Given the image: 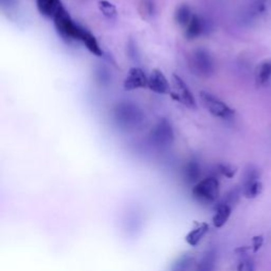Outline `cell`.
Returning <instances> with one entry per match:
<instances>
[{
    "mask_svg": "<svg viewBox=\"0 0 271 271\" xmlns=\"http://www.w3.org/2000/svg\"><path fill=\"white\" fill-rule=\"evenodd\" d=\"M114 119L120 128L129 131L140 127L143 124L145 117L137 105L122 102L115 107Z\"/></svg>",
    "mask_w": 271,
    "mask_h": 271,
    "instance_id": "obj_1",
    "label": "cell"
},
{
    "mask_svg": "<svg viewBox=\"0 0 271 271\" xmlns=\"http://www.w3.org/2000/svg\"><path fill=\"white\" fill-rule=\"evenodd\" d=\"M52 19L58 33L64 39L69 40V42L70 40H77V42H79L80 36H82V33L85 28L80 26L72 19L69 12L66 10L63 5L60 7Z\"/></svg>",
    "mask_w": 271,
    "mask_h": 271,
    "instance_id": "obj_2",
    "label": "cell"
},
{
    "mask_svg": "<svg viewBox=\"0 0 271 271\" xmlns=\"http://www.w3.org/2000/svg\"><path fill=\"white\" fill-rule=\"evenodd\" d=\"M220 181L214 176L199 180L192 188V196L194 200L201 205L209 206L218 200L220 196Z\"/></svg>",
    "mask_w": 271,
    "mask_h": 271,
    "instance_id": "obj_3",
    "label": "cell"
},
{
    "mask_svg": "<svg viewBox=\"0 0 271 271\" xmlns=\"http://www.w3.org/2000/svg\"><path fill=\"white\" fill-rule=\"evenodd\" d=\"M188 67L192 73L200 77H209L215 71V63L206 49H195L188 56Z\"/></svg>",
    "mask_w": 271,
    "mask_h": 271,
    "instance_id": "obj_4",
    "label": "cell"
},
{
    "mask_svg": "<svg viewBox=\"0 0 271 271\" xmlns=\"http://www.w3.org/2000/svg\"><path fill=\"white\" fill-rule=\"evenodd\" d=\"M199 97L203 107L212 116L223 120H231L234 117L235 112L232 108L220 98L214 96L213 93H210L208 91H201L199 93Z\"/></svg>",
    "mask_w": 271,
    "mask_h": 271,
    "instance_id": "obj_5",
    "label": "cell"
},
{
    "mask_svg": "<svg viewBox=\"0 0 271 271\" xmlns=\"http://www.w3.org/2000/svg\"><path fill=\"white\" fill-rule=\"evenodd\" d=\"M170 96L187 108H196V100L193 92L189 89L183 78L178 74L172 75V90Z\"/></svg>",
    "mask_w": 271,
    "mask_h": 271,
    "instance_id": "obj_6",
    "label": "cell"
},
{
    "mask_svg": "<svg viewBox=\"0 0 271 271\" xmlns=\"http://www.w3.org/2000/svg\"><path fill=\"white\" fill-rule=\"evenodd\" d=\"M150 139L158 147H167L174 141V130L167 119H161L150 132Z\"/></svg>",
    "mask_w": 271,
    "mask_h": 271,
    "instance_id": "obj_7",
    "label": "cell"
},
{
    "mask_svg": "<svg viewBox=\"0 0 271 271\" xmlns=\"http://www.w3.org/2000/svg\"><path fill=\"white\" fill-rule=\"evenodd\" d=\"M262 183L260 181V173L259 170L249 167L243 174L242 178V186H241V193L242 195L253 199L259 196L262 192Z\"/></svg>",
    "mask_w": 271,
    "mask_h": 271,
    "instance_id": "obj_8",
    "label": "cell"
},
{
    "mask_svg": "<svg viewBox=\"0 0 271 271\" xmlns=\"http://www.w3.org/2000/svg\"><path fill=\"white\" fill-rule=\"evenodd\" d=\"M148 83V75L140 67H132L129 69L123 83L126 91H132L141 88H146Z\"/></svg>",
    "mask_w": 271,
    "mask_h": 271,
    "instance_id": "obj_9",
    "label": "cell"
},
{
    "mask_svg": "<svg viewBox=\"0 0 271 271\" xmlns=\"http://www.w3.org/2000/svg\"><path fill=\"white\" fill-rule=\"evenodd\" d=\"M147 88L158 94H170L172 90L169 79L159 69H153L148 75Z\"/></svg>",
    "mask_w": 271,
    "mask_h": 271,
    "instance_id": "obj_10",
    "label": "cell"
},
{
    "mask_svg": "<svg viewBox=\"0 0 271 271\" xmlns=\"http://www.w3.org/2000/svg\"><path fill=\"white\" fill-rule=\"evenodd\" d=\"M206 31V21L203 20V18L201 16H199L198 14H195L187 23V25L183 29V33H184V37L188 40H193L198 38L199 36H201L203 33Z\"/></svg>",
    "mask_w": 271,
    "mask_h": 271,
    "instance_id": "obj_11",
    "label": "cell"
},
{
    "mask_svg": "<svg viewBox=\"0 0 271 271\" xmlns=\"http://www.w3.org/2000/svg\"><path fill=\"white\" fill-rule=\"evenodd\" d=\"M231 213H232L231 205H229V203H227L226 201L220 203L218 208H216L215 214L212 219L213 226L218 229L224 227L229 221L230 216H231Z\"/></svg>",
    "mask_w": 271,
    "mask_h": 271,
    "instance_id": "obj_12",
    "label": "cell"
},
{
    "mask_svg": "<svg viewBox=\"0 0 271 271\" xmlns=\"http://www.w3.org/2000/svg\"><path fill=\"white\" fill-rule=\"evenodd\" d=\"M79 42L82 43L86 49L91 53L93 54V56L96 57H103V50L98 42V39L96 38V36H94L93 34H91L88 30L84 29L83 33H82V36H80V39Z\"/></svg>",
    "mask_w": 271,
    "mask_h": 271,
    "instance_id": "obj_13",
    "label": "cell"
},
{
    "mask_svg": "<svg viewBox=\"0 0 271 271\" xmlns=\"http://www.w3.org/2000/svg\"><path fill=\"white\" fill-rule=\"evenodd\" d=\"M62 5L61 0H36L38 12L47 18H53Z\"/></svg>",
    "mask_w": 271,
    "mask_h": 271,
    "instance_id": "obj_14",
    "label": "cell"
},
{
    "mask_svg": "<svg viewBox=\"0 0 271 271\" xmlns=\"http://www.w3.org/2000/svg\"><path fill=\"white\" fill-rule=\"evenodd\" d=\"M208 231H209V225L207 223H201L186 234L185 241L189 246L196 247L198 246V243L201 241V239L205 237Z\"/></svg>",
    "mask_w": 271,
    "mask_h": 271,
    "instance_id": "obj_15",
    "label": "cell"
},
{
    "mask_svg": "<svg viewBox=\"0 0 271 271\" xmlns=\"http://www.w3.org/2000/svg\"><path fill=\"white\" fill-rule=\"evenodd\" d=\"M194 13L187 5H180L175 12V21L183 30L187 23L191 21Z\"/></svg>",
    "mask_w": 271,
    "mask_h": 271,
    "instance_id": "obj_16",
    "label": "cell"
},
{
    "mask_svg": "<svg viewBox=\"0 0 271 271\" xmlns=\"http://www.w3.org/2000/svg\"><path fill=\"white\" fill-rule=\"evenodd\" d=\"M183 174H184V179L188 183H194L198 180L200 176V167L195 161L188 162V164L184 167Z\"/></svg>",
    "mask_w": 271,
    "mask_h": 271,
    "instance_id": "obj_17",
    "label": "cell"
},
{
    "mask_svg": "<svg viewBox=\"0 0 271 271\" xmlns=\"http://www.w3.org/2000/svg\"><path fill=\"white\" fill-rule=\"evenodd\" d=\"M98 7H99V10L101 11L102 14L106 18L114 19L117 17V15H118L117 7L113 3L108 2V0H100V2L98 3Z\"/></svg>",
    "mask_w": 271,
    "mask_h": 271,
    "instance_id": "obj_18",
    "label": "cell"
},
{
    "mask_svg": "<svg viewBox=\"0 0 271 271\" xmlns=\"http://www.w3.org/2000/svg\"><path fill=\"white\" fill-rule=\"evenodd\" d=\"M267 4H268L267 0H254L250 6V10H249L250 16L257 17V16L262 15L267 9Z\"/></svg>",
    "mask_w": 271,
    "mask_h": 271,
    "instance_id": "obj_19",
    "label": "cell"
},
{
    "mask_svg": "<svg viewBox=\"0 0 271 271\" xmlns=\"http://www.w3.org/2000/svg\"><path fill=\"white\" fill-rule=\"evenodd\" d=\"M271 77V61H267L263 63L257 73V79L260 80L261 84H264L270 79Z\"/></svg>",
    "mask_w": 271,
    "mask_h": 271,
    "instance_id": "obj_20",
    "label": "cell"
},
{
    "mask_svg": "<svg viewBox=\"0 0 271 271\" xmlns=\"http://www.w3.org/2000/svg\"><path fill=\"white\" fill-rule=\"evenodd\" d=\"M214 265H215V253L210 251L202 259V262L199 265L198 271H213Z\"/></svg>",
    "mask_w": 271,
    "mask_h": 271,
    "instance_id": "obj_21",
    "label": "cell"
},
{
    "mask_svg": "<svg viewBox=\"0 0 271 271\" xmlns=\"http://www.w3.org/2000/svg\"><path fill=\"white\" fill-rule=\"evenodd\" d=\"M155 7L151 0H142L140 4V13L143 15V18H151L154 15Z\"/></svg>",
    "mask_w": 271,
    "mask_h": 271,
    "instance_id": "obj_22",
    "label": "cell"
},
{
    "mask_svg": "<svg viewBox=\"0 0 271 271\" xmlns=\"http://www.w3.org/2000/svg\"><path fill=\"white\" fill-rule=\"evenodd\" d=\"M237 271H255V266L250 257H242L237 266Z\"/></svg>",
    "mask_w": 271,
    "mask_h": 271,
    "instance_id": "obj_23",
    "label": "cell"
},
{
    "mask_svg": "<svg viewBox=\"0 0 271 271\" xmlns=\"http://www.w3.org/2000/svg\"><path fill=\"white\" fill-rule=\"evenodd\" d=\"M263 242H264V237L262 235H260V236H254L252 238V248H253V251L254 252L259 251V249H261V247L263 246Z\"/></svg>",
    "mask_w": 271,
    "mask_h": 271,
    "instance_id": "obj_24",
    "label": "cell"
},
{
    "mask_svg": "<svg viewBox=\"0 0 271 271\" xmlns=\"http://www.w3.org/2000/svg\"><path fill=\"white\" fill-rule=\"evenodd\" d=\"M220 171L222 172V174L227 176V177H232L235 173V170L230 166H220Z\"/></svg>",
    "mask_w": 271,
    "mask_h": 271,
    "instance_id": "obj_25",
    "label": "cell"
}]
</instances>
